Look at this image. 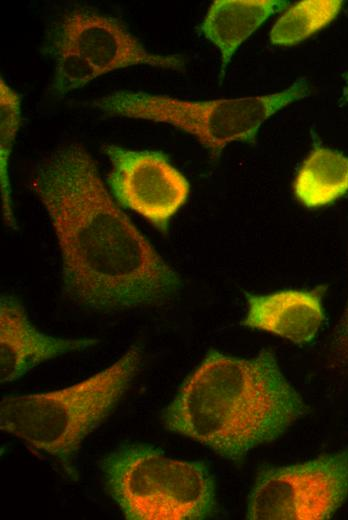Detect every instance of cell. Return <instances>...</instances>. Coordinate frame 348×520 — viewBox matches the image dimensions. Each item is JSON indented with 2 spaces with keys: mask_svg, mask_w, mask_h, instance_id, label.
Segmentation results:
<instances>
[{
  "mask_svg": "<svg viewBox=\"0 0 348 520\" xmlns=\"http://www.w3.org/2000/svg\"><path fill=\"white\" fill-rule=\"evenodd\" d=\"M323 321L322 288H317L250 295L248 312L242 324L304 344L316 336Z\"/></svg>",
  "mask_w": 348,
  "mask_h": 520,
  "instance_id": "cell-10",
  "label": "cell"
},
{
  "mask_svg": "<svg viewBox=\"0 0 348 520\" xmlns=\"http://www.w3.org/2000/svg\"><path fill=\"white\" fill-rule=\"evenodd\" d=\"M303 412L272 352L238 358L211 350L163 410L162 423L238 461L284 434Z\"/></svg>",
  "mask_w": 348,
  "mask_h": 520,
  "instance_id": "cell-2",
  "label": "cell"
},
{
  "mask_svg": "<svg viewBox=\"0 0 348 520\" xmlns=\"http://www.w3.org/2000/svg\"><path fill=\"white\" fill-rule=\"evenodd\" d=\"M93 338H59L36 330L22 304L13 296L0 298V380L16 381L40 363L58 355L83 350Z\"/></svg>",
  "mask_w": 348,
  "mask_h": 520,
  "instance_id": "cell-9",
  "label": "cell"
},
{
  "mask_svg": "<svg viewBox=\"0 0 348 520\" xmlns=\"http://www.w3.org/2000/svg\"><path fill=\"white\" fill-rule=\"evenodd\" d=\"M57 46L82 55L100 76L135 65L184 68L182 56L149 52L117 19L84 8L63 17Z\"/></svg>",
  "mask_w": 348,
  "mask_h": 520,
  "instance_id": "cell-8",
  "label": "cell"
},
{
  "mask_svg": "<svg viewBox=\"0 0 348 520\" xmlns=\"http://www.w3.org/2000/svg\"><path fill=\"white\" fill-rule=\"evenodd\" d=\"M332 352L335 362L348 370V300L333 331Z\"/></svg>",
  "mask_w": 348,
  "mask_h": 520,
  "instance_id": "cell-16",
  "label": "cell"
},
{
  "mask_svg": "<svg viewBox=\"0 0 348 520\" xmlns=\"http://www.w3.org/2000/svg\"><path fill=\"white\" fill-rule=\"evenodd\" d=\"M98 76H100L98 71L82 55L57 46L55 73L52 82V94L54 96L63 97L84 87Z\"/></svg>",
  "mask_w": 348,
  "mask_h": 520,
  "instance_id": "cell-15",
  "label": "cell"
},
{
  "mask_svg": "<svg viewBox=\"0 0 348 520\" xmlns=\"http://www.w3.org/2000/svg\"><path fill=\"white\" fill-rule=\"evenodd\" d=\"M142 361V347L133 345L110 366L76 384L5 397L0 403L1 429L52 457L76 479L82 442L126 393Z\"/></svg>",
  "mask_w": 348,
  "mask_h": 520,
  "instance_id": "cell-3",
  "label": "cell"
},
{
  "mask_svg": "<svg viewBox=\"0 0 348 520\" xmlns=\"http://www.w3.org/2000/svg\"><path fill=\"white\" fill-rule=\"evenodd\" d=\"M348 497V448L314 459L261 470L249 493L253 520H324Z\"/></svg>",
  "mask_w": 348,
  "mask_h": 520,
  "instance_id": "cell-6",
  "label": "cell"
},
{
  "mask_svg": "<svg viewBox=\"0 0 348 520\" xmlns=\"http://www.w3.org/2000/svg\"><path fill=\"white\" fill-rule=\"evenodd\" d=\"M31 187L52 224L70 299L111 311L161 304L180 288L176 271L113 200L84 146L53 150Z\"/></svg>",
  "mask_w": 348,
  "mask_h": 520,
  "instance_id": "cell-1",
  "label": "cell"
},
{
  "mask_svg": "<svg viewBox=\"0 0 348 520\" xmlns=\"http://www.w3.org/2000/svg\"><path fill=\"white\" fill-rule=\"evenodd\" d=\"M295 194L308 208L327 205L348 192V156L316 147L302 164L294 183Z\"/></svg>",
  "mask_w": 348,
  "mask_h": 520,
  "instance_id": "cell-12",
  "label": "cell"
},
{
  "mask_svg": "<svg viewBox=\"0 0 348 520\" xmlns=\"http://www.w3.org/2000/svg\"><path fill=\"white\" fill-rule=\"evenodd\" d=\"M308 94V84L301 78L281 92L264 96L187 101L116 91L96 99L93 106L110 115L170 124L194 135L213 157H218L230 143L253 141L271 115Z\"/></svg>",
  "mask_w": 348,
  "mask_h": 520,
  "instance_id": "cell-5",
  "label": "cell"
},
{
  "mask_svg": "<svg viewBox=\"0 0 348 520\" xmlns=\"http://www.w3.org/2000/svg\"><path fill=\"white\" fill-rule=\"evenodd\" d=\"M21 96L0 78V186L2 216L6 226L16 228L13 212L9 160L21 125Z\"/></svg>",
  "mask_w": 348,
  "mask_h": 520,
  "instance_id": "cell-14",
  "label": "cell"
},
{
  "mask_svg": "<svg viewBox=\"0 0 348 520\" xmlns=\"http://www.w3.org/2000/svg\"><path fill=\"white\" fill-rule=\"evenodd\" d=\"M109 494L129 520H201L214 515L208 467L173 458L151 445L127 444L103 460Z\"/></svg>",
  "mask_w": 348,
  "mask_h": 520,
  "instance_id": "cell-4",
  "label": "cell"
},
{
  "mask_svg": "<svg viewBox=\"0 0 348 520\" xmlns=\"http://www.w3.org/2000/svg\"><path fill=\"white\" fill-rule=\"evenodd\" d=\"M111 162L107 182L117 202L165 231L183 206L190 185L160 152L134 151L106 144Z\"/></svg>",
  "mask_w": 348,
  "mask_h": 520,
  "instance_id": "cell-7",
  "label": "cell"
},
{
  "mask_svg": "<svg viewBox=\"0 0 348 520\" xmlns=\"http://www.w3.org/2000/svg\"><path fill=\"white\" fill-rule=\"evenodd\" d=\"M341 0H304L290 6L270 32L274 45L299 43L328 25L339 13Z\"/></svg>",
  "mask_w": 348,
  "mask_h": 520,
  "instance_id": "cell-13",
  "label": "cell"
},
{
  "mask_svg": "<svg viewBox=\"0 0 348 520\" xmlns=\"http://www.w3.org/2000/svg\"><path fill=\"white\" fill-rule=\"evenodd\" d=\"M288 4L285 0H216L211 4L200 30L220 50L221 78L239 46Z\"/></svg>",
  "mask_w": 348,
  "mask_h": 520,
  "instance_id": "cell-11",
  "label": "cell"
}]
</instances>
